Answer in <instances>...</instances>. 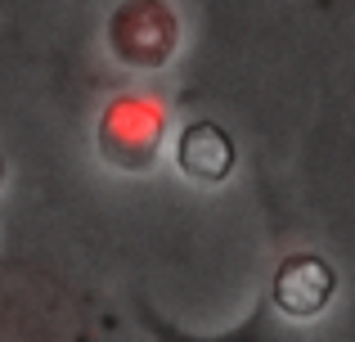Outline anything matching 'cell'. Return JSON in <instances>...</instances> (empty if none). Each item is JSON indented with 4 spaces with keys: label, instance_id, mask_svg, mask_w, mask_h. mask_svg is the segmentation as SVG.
Returning a JSON list of instances; mask_svg holds the SVG:
<instances>
[{
    "label": "cell",
    "instance_id": "obj_5",
    "mask_svg": "<svg viewBox=\"0 0 355 342\" xmlns=\"http://www.w3.org/2000/svg\"><path fill=\"white\" fill-rule=\"evenodd\" d=\"M333 293V271L320 262L315 253H293L284 266H279L275 284H270V307L279 311L284 320H293V325H302V320H311L315 311L329 302Z\"/></svg>",
    "mask_w": 355,
    "mask_h": 342
},
{
    "label": "cell",
    "instance_id": "obj_3",
    "mask_svg": "<svg viewBox=\"0 0 355 342\" xmlns=\"http://www.w3.org/2000/svg\"><path fill=\"white\" fill-rule=\"evenodd\" d=\"M180 45V18L166 0H126L108 18V50L135 72H157Z\"/></svg>",
    "mask_w": 355,
    "mask_h": 342
},
{
    "label": "cell",
    "instance_id": "obj_4",
    "mask_svg": "<svg viewBox=\"0 0 355 342\" xmlns=\"http://www.w3.org/2000/svg\"><path fill=\"white\" fill-rule=\"evenodd\" d=\"M162 131H166L162 108L153 99L126 95L99 122V153L121 171H144L162 153Z\"/></svg>",
    "mask_w": 355,
    "mask_h": 342
},
{
    "label": "cell",
    "instance_id": "obj_1",
    "mask_svg": "<svg viewBox=\"0 0 355 342\" xmlns=\"http://www.w3.org/2000/svg\"><path fill=\"white\" fill-rule=\"evenodd\" d=\"M126 329L77 275L36 257H0V342H121Z\"/></svg>",
    "mask_w": 355,
    "mask_h": 342
},
{
    "label": "cell",
    "instance_id": "obj_2",
    "mask_svg": "<svg viewBox=\"0 0 355 342\" xmlns=\"http://www.w3.org/2000/svg\"><path fill=\"white\" fill-rule=\"evenodd\" d=\"M130 325L144 342H302L293 329V320H284L270 298L261 293L257 307L248 311L243 320H234L230 329H189L180 325L175 316H166L153 298H130Z\"/></svg>",
    "mask_w": 355,
    "mask_h": 342
},
{
    "label": "cell",
    "instance_id": "obj_6",
    "mask_svg": "<svg viewBox=\"0 0 355 342\" xmlns=\"http://www.w3.org/2000/svg\"><path fill=\"white\" fill-rule=\"evenodd\" d=\"M0 185H5V153H0Z\"/></svg>",
    "mask_w": 355,
    "mask_h": 342
}]
</instances>
